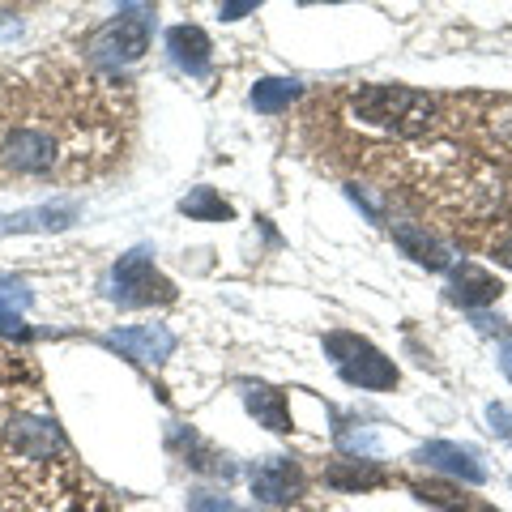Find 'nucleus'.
Returning <instances> with one entry per match:
<instances>
[{"mask_svg":"<svg viewBox=\"0 0 512 512\" xmlns=\"http://www.w3.org/2000/svg\"><path fill=\"white\" fill-rule=\"evenodd\" d=\"M252 495L261 504H291L303 495V470L295 466L291 457H274V461H265V466H256L252 474Z\"/></svg>","mask_w":512,"mask_h":512,"instance_id":"7","label":"nucleus"},{"mask_svg":"<svg viewBox=\"0 0 512 512\" xmlns=\"http://www.w3.org/2000/svg\"><path fill=\"white\" fill-rule=\"evenodd\" d=\"M167 52H171V60L180 64L188 77H205V73H210L214 43H210V35H205L201 26H171L167 30Z\"/></svg>","mask_w":512,"mask_h":512,"instance_id":"11","label":"nucleus"},{"mask_svg":"<svg viewBox=\"0 0 512 512\" xmlns=\"http://www.w3.org/2000/svg\"><path fill=\"white\" fill-rule=\"evenodd\" d=\"M103 342L111 350H124V355L137 359V363H163V359H171V350H175L171 329H163V325H128V329L107 333Z\"/></svg>","mask_w":512,"mask_h":512,"instance_id":"6","label":"nucleus"},{"mask_svg":"<svg viewBox=\"0 0 512 512\" xmlns=\"http://www.w3.org/2000/svg\"><path fill=\"white\" fill-rule=\"evenodd\" d=\"M256 5H265V0H222V22H239Z\"/></svg>","mask_w":512,"mask_h":512,"instance_id":"19","label":"nucleus"},{"mask_svg":"<svg viewBox=\"0 0 512 512\" xmlns=\"http://www.w3.org/2000/svg\"><path fill=\"white\" fill-rule=\"evenodd\" d=\"M192 512H248V508H235V504H227L222 495H192V504H188Z\"/></svg>","mask_w":512,"mask_h":512,"instance_id":"18","label":"nucleus"},{"mask_svg":"<svg viewBox=\"0 0 512 512\" xmlns=\"http://www.w3.org/2000/svg\"><path fill=\"white\" fill-rule=\"evenodd\" d=\"M244 406H248V414H256V423H265L269 431H291V410H286V397L278 389L248 384V389H244Z\"/></svg>","mask_w":512,"mask_h":512,"instance_id":"13","label":"nucleus"},{"mask_svg":"<svg viewBox=\"0 0 512 512\" xmlns=\"http://www.w3.org/2000/svg\"><path fill=\"white\" fill-rule=\"evenodd\" d=\"M128 90L99 69L26 64L0 73V184H77L116 163Z\"/></svg>","mask_w":512,"mask_h":512,"instance_id":"1","label":"nucleus"},{"mask_svg":"<svg viewBox=\"0 0 512 512\" xmlns=\"http://www.w3.org/2000/svg\"><path fill=\"white\" fill-rule=\"evenodd\" d=\"M180 214L192 218V222H231L235 218V210L218 197L214 188H192L188 197L180 201Z\"/></svg>","mask_w":512,"mask_h":512,"instance_id":"16","label":"nucleus"},{"mask_svg":"<svg viewBox=\"0 0 512 512\" xmlns=\"http://www.w3.org/2000/svg\"><path fill=\"white\" fill-rule=\"evenodd\" d=\"M500 367H504V376L512 380V338H508V342L500 346Z\"/></svg>","mask_w":512,"mask_h":512,"instance_id":"22","label":"nucleus"},{"mask_svg":"<svg viewBox=\"0 0 512 512\" xmlns=\"http://www.w3.org/2000/svg\"><path fill=\"white\" fill-rule=\"evenodd\" d=\"M111 299L120 308H150V303H171L175 286L154 269L150 248H133L111 265Z\"/></svg>","mask_w":512,"mask_h":512,"instance_id":"4","label":"nucleus"},{"mask_svg":"<svg viewBox=\"0 0 512 512\" xmlns=\"http://www.w3.org/2000/svg\"><path fill=\"white\" fill-rule=\"evenodd\" d=\"M299 94H303V86L295 77H261V82L252 86V107L261 111V116H278V111L291 107Z\"/></svg>","mask_w":512,"mask_h":512,"instance_id":"14","label":"nucleus"},{"mask_svg":"<svg viewBox=\"0 0 512 512\" xmlns=\"http://www.w3.org/2000/svg\"><path fill=\"white\" fill-rule=\"evenodd\" d=\"M355 116L372 128H389L397 137H414L427 133L431 120L440 116V99L410 86H359L350 94Z\"/></svg>","mask_w":512,"mask_h":512,"instance_id":"2","label":"nucleus"},{"mask_svg":"<svg viewBox=\"0 0 512 512\" xmlns=\"http://www.w3.org/2000/svg\"><path fill=\"white\" fill-rule=\"evenodd\" d=\"M82 218L77 201H47L22 214H0V235H26V231H64Z\"/></svg>","mask_w":512,"mask_h":512,"instance_id":"9","label":"nucleus"},{"mask_svg":"<svg viewBox=\"0 0 512 512\" xmlns=\"http://www.w3.org/2000/svg\"><path fill=\"white\" fill-rule=\"evenodd\" d=\"M491 124H495V128H500V133H504V137H512V103H508V107H504V111H500V116H495Z\"/></svg>","mask_w":512,"mask_h":512,"instance_id":"20","label":"nucleus"},{"mask_svg":"<svg viewBox=\"0 0 512 512\" xmlns=\"http://www.w3.org/2000/svg\"><path fill=\"white\" fill-rule=\"evenodd\" d=\"M154 35V5H133V9H120L111 22H103L94 35L82 43V56L90 69L111 73V69H124L146 56Z\"/></svg>","mask_w":512,"mask_h":512,"instance_id":"3","label":"nucleus"},{"mask_svg":"<svg viewBox=\"0 0 512 512\" xmlns=\"http://www.w3.org/2000/svg\"><path fill=\"white\" fill-rule=\"evenodd\" d=\"M389 231H393L397 248H402L410 261H419L427 269H453V256H448V248L427 227H419V222H389Z\"/></svg>","mask_w":512,"mask_h":512,"instance_id":"12","label":"nucleus"},{"mask_svg":"<svg viewBox=\"0 0 512 512\" xmlns=\"http://www.w3.org/2000/svg\"><path fill=\"white\" fill-rule=\"evenodd\" d=\"M495 261H504V265H512V235H504L500 244H495Z\"/></svg>","mask_w":512,"mask_h":512,"instance_id":"21","label":"nucleus"},{"mask_svg":"<svg viewBox=\"0 0 512 512\" xmlns=\"http://www.w3.org/2000/svg\"><path fill=\"white\" fill-rule=\"evenodd\" d=\"M303 5H320V0H303ZM325 5H333V0H325Z\"/></svg>","mask_w":512,"mask_h":512,"instance_id":"23","label":"nucleus"},{"mask_svg":"<svg viewBox=\"0 0 512 512\" xmlns=\"http://www.w3.org/2000/svg\"><path fill=\"white\" fill-rule=\"evenodd\" d=\"M325 350L333 355V363H338V372H342L346 384L376 389V393H384V389H393V384H397L393 359H384L367 338H355V333H329Z\"/></svg>","mask_w":512,"mask_h":512,"instance_id":"5","label":"nucleus"},{"mask_svg":"<svg viewBox=\"0 0 512 512\" xmlns=\"http://www.w3.org/2000/svg\"><path fill=\"white\" fill-rule=\"evenodd\" d=\"M30 303V291L22 282H13V278H0V312H18Z\"/></svg>","mask_w":512,"mask_h":512,"instance_id":"17","label":"nucleus"},{"mask_svg":"<svg viewBox=\"0 0 512 512\" xmlns=\"http://www.w3.org/2000/svg\"><path fill=\"white\" fill-rule=\"evenodd\" d=\"M500 278L487 274L483 265H474V261H461L448 269V295H453L461 308H483V303H495L500 299Z\"/></svg>","mask_w":512,"mask_h":512,"instance_id":"10","label":"nucleus"},{"mask_svg":"<svg viewBox=\"0 0 512 512\" xmlns=\"http://www.w3.org/2000/svg\"><path fill=\"white\" fill-rule=\"evenodd\" d=\"M329 487L338 491H367V487H380L384 483V470L372 466V461H338V466H329Z\"/></svg>","mask_w":512,"mask_h":512,"instance_id":"15","label":"nucleus"},{"mask_svg":"<svg viewBox=\"0 0 512 512\" xmlns=\"http://www.w3.org/2000/svg\"><path fill=\"white\" fill-rule=\"evenodd\" d=\"M414 461H423L427 470H440L448 478H461V483H483L487 470L478 466V453L474 448H461V444H448V440H431L423 444Z\"/></svg>","mask_w":512,"mask_h":512,"instance_id":"8","label":"nucleus"}]
</instances>
